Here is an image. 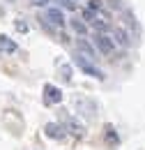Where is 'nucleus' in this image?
Here are the masks:
<instances>
[{
    "mask_svg": "<svg viewBox=\"0 0 145 150\" xmlns=\"http://www.w3.org/2000/svg\"><path fill=\"white\" fill-rule=\"evenodd\" d=\"M113 37H115V42H118V44H122V46H129V44H131V39L127 37V33H125L122 28H118V30L113 33Z\"/></svg>",
    "mask_w": 145,
    "mask_h": 150,
    "instance_id": "1a4fd4ad",
    "label": "nucleus"
},
{
    "mask_svg": "<svg viewBox=\"0 0 145 150\" xmlns=\"http://www.w3.org/2000/svg\"><path fill=\"white\" fill-rule=\"evenodd\" d=\"M76 49H78V53H88L85 58H97L94 56V49H92L85 39H78V42H76Z\"/></svg>",
    "mask_w": 145,
    "mask_h": 150,
    "instance_id": "6e6552de",
    "label": "nucleus"
},
{
    "mask_svg": "<svg viewBox=\"0 0 145 150\" xmlns=\"http://www.w3.org/2000/svg\"><path fill=\"white\" fill-rule=\"evenodd\" d=\"M72 25H74V30H76V33H85V25H83L78 19H74V21H72Z\"/></svg>",
    "mask_w": 145,
    "mask_h": 150,
    "instance_id": "f8f14e48",
    "label": "nucleus"
},
{
    "mask_svg": "<svg viewBox=\"0 0 145 150\" xmlns=\"http://www.w3.org/2000/svg\"><path fill=\"white\" fill-rule=\"evenodd\" d=\"M83 19L85 21H94V12H92V9H83Z\"/></svg>",
    "mask_w": 145,
    "mask_h": 150,
    "instance_id": "2eb2a0df",
    "label": "nucleus"
},
{
    "mask_svg": "<svg viewBox=\"0 0 145 150\" xmlns=\"http://www.w3.org/2000/svg\"><path fill=\"white\" fill-rule=\"evenodd\" d=\"M46 21H49V25L62 28V25H65V14H62L60 9H55V7H49V9H46Z\"/></svg>",
    "mask_w": 145,
    "mask_h": 150,
    "instance_id": "39448f33",
    "label": "nucleus"
},
{
    "mask_svg": "<svg viewBox=\"0 0 145 150\" xmlns=\"http://www.w3.org/2000/svg\"><path fill=\"white\" fill-rule=\"evenodd\" d=\"M16 28H18V30H21V33H25V30H28V25H25V23H23V21H21V19L16 21Z\"/></svg>",
    "mask_w": 145,
    "mask_h": 150,
    "instance_id": "dca6fc26",
    "label": "nucleus"
},
{
    "mask_svg": "<svg viewBox=\"0 0 145 150\" xmlns=\"http://www.w3.org/2000/svg\"><path fill=\"white\" fill-rule=\"evenodd\" d=\"M58 5L60 7H67V9H76V5H74L72 0H58Z\"/></svg>",
    "mask_w": 145,
    "mask_h": 150,
    "instance_id": "4468645a",
    "label": "nucleus"
},
{
    "mask_svg": "<svg viewBox=\"0 0 145 150\" xmlns=\"http://www.w3.org/2000/svg\"><path fill=\"white\" fill-rule=\"evenodd\" d=\"M32 5L35 7H44V5H49V0H32Z\"/></svg>",
    "mask_w": 145,
    "mask_h": 150,
    "instance_id": "f3484780",
    "label": "nucleus"
},
{
    "mask_svg": "<svg viewBox=\"0 0 145 150\" xmlns=\"http://www.w3.org/2000/svg\"><path fill=\"white\" fill-rule=\"evenodd\" d=\"M60 76H62V81H72V67L69 65L60 67Z\"/></svg>",
    "mask_w": 145,
    "mask_h": 150,
    "instance_id": "9d476101",
    "label": "nucleus"
},
{
    "mask_svg": "<svg viewBox=\"0 0 145 150\" xmlns=\"http://www.w3.org/2000/svg\"><path fill=\"white\" fill-rule=\"evenodd\" d=\"M62 129L74 136H83V125L78 120H74L72 115H62Z\"/></svg>",
    "mask_w": 145,
    "mask_h": 150,
    "instance_id": "20e7f679",
    "label": "nucleus"
},
{
    "mask_svg": "<svg viewBox=\"0 0 145 150\" xmlns=\"http://www.w3.org/2000/svg\"><path fill=\"white\" fill-rule=\"evenodd\" d=\"M106 136H108V141H111V143H118V136H115L113 127H106Z\"/></svg>",
    "mask_w": 145,
    "mask_h": 150,
    "instance_id": "ddd939ff",
    "label": "nucleus"
},
{
    "mask_svg": "<svg viewBox=\"0 0 145 150\" xmlns=\"http://www.w3.org/2000/svg\"><path fill=\"white\" fill-rule=\"evenodd\" d=\"M18 46H16V42L12 37H7V35H0V51L2 53H14Z\"/></svg>",
    "mask_w": 145,
    "mask_h": 150,
    "instance_id": "423d86ee",
    "label": "nucleus"
},
{
    "mask_svg": "<svg viewBox=\"0 0 145 150\" xmlns=\"http://www.w3.org/2000/svg\"><path fill=\"white\" fill-rule=\"evenodd\" d=\"M42 99H44V104L46 106H55V104H60L62 102V90L58 88V86H44V95H42Z\"/></svg>",
    "mask_w": 145,
    "mask_h": 150,
    "instance_id": "7ed1b4c3",
    "label": "nucleus"
},
{
    "mask_svg": "<svg viewBox=\"0 0 145 150\" xmlns=\"http://www.w3.org/2000/svg\"><path fill=\"white\" fill-rule=\"evenodd\" d=\"M74 62H76V65H78V67H81V69H83L85 74L94 76V79H99V81L104 79V72H101V69H99V67H97V65L92 62L90 58H83L81 53H76V56H74Z\"/></svg>",
    "mask_w": 145,
    "mask_h": 150,
    "instance_id": "f257e3e1",
    "label": "nucleus"
},
{
    "mask_svg": "<svg viewBox=\"0 0 145 150\" xmlns=\"http://www.w3.org/2000/svg\"><path fill=\"white\" fill-rule=\"evenodd\" d=\"M88 9H92V12H104V7H101L99 0H90V7Z\"/></svg>",
    "mask_w": 145,
    "mask_h": 150,
    "instance_id": "9b49d317",
    "label": "nucleus"
},
{
    "mask_svg": "<svg viewBox=\"0 0 145 150\" xmlns=\"http://www.w3.org/2000/svg\"><path fill=\"white\" fill-rule=\"evenodd\" d=\"M44 132H46L49 139H62V136H65V129H62L60 125H55V122H49V125L44 127Z\"/></svg>",
    "mask_w": 145,
    "mask_h": 150,
    "instance_id": "0eeeda50",
    "label": "nucleus"
},
{
    "mask_svg": "<svg viewBox=\"0 0 145 150\" xmlns=\"http://www.w3.org/2000/svg\"><path fill=\"white\" fill-rule=\"evenodd\" d=\"M92 39H94V46H97L99 53H104V56H113V51H115V42H113V37L104 35V33H97Z\"/></svg>",
    "mask_w": 145,
    "mask_h": 150,
    "instance_id": "f03ea898",
    "label": "nucleus"
}]
</instances>
